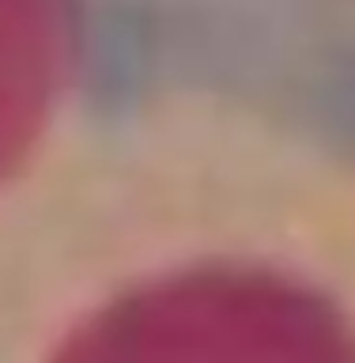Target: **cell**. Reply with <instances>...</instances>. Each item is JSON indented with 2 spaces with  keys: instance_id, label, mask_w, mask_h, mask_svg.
Returning <instances> with one entry per match:
<instances>
[{
  "instance_id": "obj_1",
  "label": "cell",
  "mask_w": 355,
  "mask_h": 363,
  "mask_svg": "<svg viewBox=\"0 0 355 363\" xmlns=\"http://www.w3.org/2000/svg\"><path fill=\"white\" fill-rule=\"evenodd\" d=\"M84 113L355 163V0H50Z\"/></svg>"
}]
</instances>
